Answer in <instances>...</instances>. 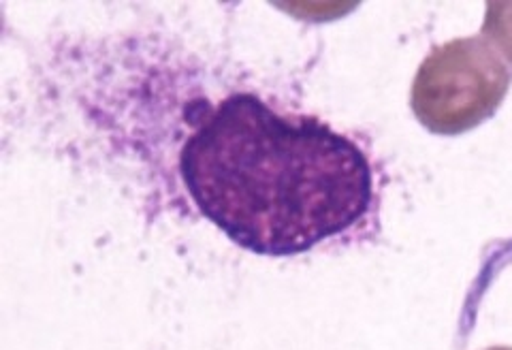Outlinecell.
Masks as SVG:
<instances>
[{
	"instance_id": "obj_1",
	"label": "cell",
	"mask_w": 512,
	"mask_h": 350,
	"mask_svg": "<svg viewBox=\"0 0 512 350\" xmlns=\"http://www.w3.org/2000/svg\"><path fill=\"white\" fill-rule=\"evenodd\" d=\"M197 210L231 242L293 257L352 229L374 199V171L346 135L312 116H280L256 94L216 105L180 152Z\"/></svg>"
},
{
	"instance_id": "obj_2",
	"label": "cell",
	"mask_w": 512,
	"mask_h": 350,
	"mask_svg": "<svg viewBox=\"0 0 512 350\" xmlns=\"http://www.w3.org/2000/svg\"><path fill=\"white\" fill-rule=\"evenodd\" d=\"M512 73L483 37L436 45L416 71L410 105L429 133L461 135L495 116Z\"/></svg>"
},
{
	"instance_id": "obj_3",
	"label": "cell",
	"mask_w": 512,
	"mask_h": 350,
	"mask_svg": "<svg viewBox=\"0 0 512 350\" xmlns=\"http://www.w3.org/2000/svg\"><path fill=\"white\" fill-rule=\"evenodd\" d=\"M483 39L493 50H500L512 65V0L487 3Z\"/></svg>"
},
{
	"instance_id": "obj_4",
	"label": "cell",
	"mask_w": 512,
	"mask_h": 350,
	"mask_svg": "<svg viewBox=\"0 0 512 350\" xmlns=\"http://www.w3.org/2000/svg\"><path fill=\"white\" fill-rule=\"evenodd\" d=\"M485 350H512L510 346H491V348H485Z\"/></svg>"
}]
</instances>
